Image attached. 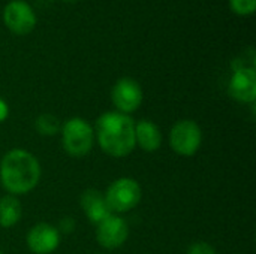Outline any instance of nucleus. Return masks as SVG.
I'll list each match as a JSON object with an SVG mask.
<instances>
[{"label":"nucleus","instance_id":"f257e3e1","mask_svg":"<svg viewBox=\"0 0 256 254\" xmlns=\"http://www.w3.org/2000/svg\"><path fill=\"white\" fill-rule=\"evenodd\" d=\"M93 130L99 147L111 157H126L136 147L135 121L130 115L117 111L104 112L98 117Z\"/></svg>","mask_w":256,"mask_h":254},{"label":"nucleus","instance_id":"f03ea898","mask_svg":"<svg viewBox=\"0 0 256 254\" xmlns=\"http://www.w3.org/2000/svg\"><path fill=\"white\" fill-rule=\"evenodd\" d=\"M40 181L38 159L21 148L8 151L0 160V183L12 196L30 193Z\"/></svg>","mask_w":256,"mask_h":254},{"label":"nucleus","instance_id":"7ed1b4c3","mask_svg":"<svg viewBox=\"0 0 256 254\" xmlns=\"http://www.w3.org/2000/svg\"><path fill=\"white\" fill-rule=\"evenodd\" d=\"M63 150L72 157L87 156L94 145V130L81 117L66 120L60 127Z\"/></svg>","mask_w":256,"mask_h":254},{"label":"nucleus","instance_id":"20e7f679","mask_svg":"<svg viewBox=\"0 0 256 254\" xmlns=\"http://www.w3.org/2000/svg\"><path fill=\"white\" fill-rule=\"evenodd\" d=\"M104 196L112 214H123L138 207L142 192L136 180L130 177H122L108 186Z\"/></svg>","mask_w":256,"mask_h":254},{"label":"nucleus","instance_id":"39448f33","mask_svg":"<svg viewBox=\"0 0 256 254\" xmlns=\"http://www.w3.org/2000/svg\"><path fill=\"white\" fill-rule=\"evenodd\" d=\"M171 150L183 157H192L201 148L202 130L194 120H180L170 130Z\"/></svg>","mask_w":256,"mask_h":254},{"label":"nucleus","instance_id":"423d86ee","mask_svg":"<svg viewBox=\"0 0 256 254\" xmlns=\"http://www.w3.org/2000/svg\"><path fill=\"white\" fill-rule=\"evenodd\" d=\"M111 100L116 106L117 112L122 114H132L135 112L142 103V88L138 81L134 78L124 76L120 78L111 90Z\"/></svg>","mask_w":256,"mask_h":254},{"label":"nucleus","instance_id":"0eeeda50","mask_svg":"<svg viewBox=\"0 0 256 254\" xmlns=\"http://www.w3.org/2000/svg\"><path fill=\"white\" fill-rule=\"evenodd\" d=\"M4 25L15 34H28L36 25V13L24 0H12L3 9Z\"/></svg>","mask_w":256,"mask_h":254},{"label":"nucleus","instance_id":"6e6552de","mask_svg":"<svg viewBox=\"0 0 256 254\" xmlns=\"http://www.w3.org/2000/svg\"><path fill=\"white\" fill-rule=\"evenodd\" d=\"M129 237V226L128 223L116 216L111 214L99 225H96V241L100 247L106 250H114L122 247Z\"/></svg>","mask_w":256,"mask_h":254},{"label":"nucleus","instance_id":"1a4fd4ad","mask_svg":"<svg viewBox=\"0 0 256 254\" xmlns=\"http://www.w3.org/2000/svg\"><path fill=\"white\" fill-rule=\"evenodd\" d=\"M26 243L32 253L50 254L60 246V232L52 225L38 223L28 231Z\"/></svg>","mask_w":256,"mask_h":254},{"label":"nucleus","instance_id":"9d476101","mask_svg":"<svg viewBox=\"0 0 256 254\" xmlns=\"http://www.w3.org/2000/svg\"><path fill=\"white\" fill-rule=\"evenodd\" d=\"M230 96L240 103L255 105L256 100V72L254 67H237L230 85Z\"/></svg>","mask_w":256,"mask_h":254},{"label":"nucleus","instance_id":"9b49d317","mask_svg":"<svg viewBox=\"0 0 256 254\" xmlns=\"http://www.w3.org/2000/svg\"><path fill=\"white\" fill-rule=\"evenodd\" d=\"M80 204H81V208H82L87 220L92 222L93 225H99L102 220H105L106 217H110L112 214L105 202L104 193L98 189L84 190L81 195Z\"/></svg>","mask_w":256,"mask_h":254},{"label":"nucleus","instance_id":"f8f14e48","mask_svg":"<svg viewBox=\"0 0 256 254\" xmlns=\"http://www.w3.org/2000/svg\"><path fill=\"white\" fill-rule=\"evenodd\" d=\"M135 144L147 153L158 151L162 145V133L158 124L150 120L135 123Z\"/></svg>","mask_w":256,"mask_h":254},{"label":"nucleus","instance_id":"ddd939ff","mask_svg":"<svg viewBox=\"0 0 256 254\" xmlns=\"http://www.w3.org/2000/svg\"><path fill=\"white\" fill-rule=\"evenodd\" d=\"M21 204L16 196L6 195L0 198V228L9 229L21 220Z\"/></svg>","mask_w":256,"mask_h":254},{"label":"nucleus","instance_id":"4468645a","mask_svg":"<svg viewBox=\"0 0 256 254\" xmlns=\"http://www.w3.org/2000/svg\"><path fill=\"white\" fill-rule=\"evenodd\" d=\"M36 132L42 136H54L60 133V120L52 114H42L34 121Z\"/></svg>","mask_w":256,"mask_h":254},{"label":"nucleus","instance_id":"2eb2a0df","mask_svg":"<svg viewBox=\"0 0 256 254\" xmlns=\"http://www.w3.org/2000/svg\"><path fill=\"white\" fill-rule=\"evenodd\" d=\"M230 7L237 15H252L256 10V0H230Z\"/></svg>","mask_w":256,"mask_h":254},{"label":"nucleus","instance_id":"dca6fc26","mask_svg":"<svg viewBox=\"0 0 256 254\" xmlns=\"http://www.w3.org/2000/svg\"><path fill=\"white\" fill-rule=\"evenodd\" d=\"M186 254H218V252H216L214 247L210 246L208 243L196 241V243H194V244L188 249Z\"/></svg>","mask_w":256,"mask_h":254},{"label":"nucleus","instance_id":"f3484780","mask_svg":"<svg viewBox=\"0 0 256 254\" xmlns=\"http://www.w3.org/2000/svg\"><path fill=\"white\" fill-rule=\"evenodd\" d=\"M75 229V220L72 217H64L58 222V228L57 231L60 234H72Z\"/></svg>","mask_w":256,"mask_h":254},{"label":"nucleus","instance_id":"a211bd4d","mask_svg":"<svg viewBox=\"0 0 256 254\" xmlns=\"http://www.w3.org/2000/svg\"><path fill=\"white\" fill-rule=\"evenodd\" d=\"M8 115H9L8 103H6L3 99H0V123H2V121H4V120L8 118Z\"/></svg>","mask_w":256,"mask_h":254},{"label":"nucleus","instance_id":"6ab92c4d","mask_svg":"<svg viewBox=\"0 0 256 254\" xmlns=\"http://www.w3.org/2000/svg\"><path fill=\"white\" fill-rule=\"evenodd\" d=\"M66 1H76V0H66Z\"/></svg>","mask_w":256,"mask_h":254},{"label":"nucleus","instance_id":"aec40b11","mask_svg":"<svg viewBox=\"0 0 256 254\" xmlns=\"http://www.w3.org/2000/svg\"><path fill=\"white\" fill-rule=\"evenodd\" d=\"M0 254H4V253H3V252H2V249H0Z\"/></svg>","mask_w":256,"mask_h":254},{"label":"nucleus","instance_id":"412c9836","mask_svg":"<svg viewBox=\"0 0 256 254\" xmlns=\"http://www.w3.org/2000/svg\"><path fill=\"white\" fill-rule=\"evenodd\" d=\"M100 254H104V253H100Z\"/></svg>","mask_w":256,"mask_h":254}]
</instances>
